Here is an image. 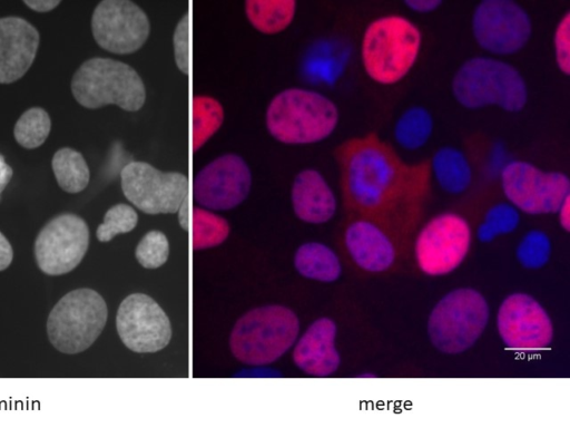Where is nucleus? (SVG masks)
Returning a JSON list of instances; mask_svg holds the SVG:
<instances>
[{"instance_id": "10", "label": "nucleus", "mask_w": 570, "mask_h": 428, "mask_svg": "<svg viewBox=\"0 0 570 428\" xmlns=\"http://www.w3.org/2000/svg\"><path fill=\"white\" fill-rule=\"evenodd\" d=\"M473 241L469 221L455 212L431 217L417 232L413 254L419 270L429 276L455 271L466 259Z\"/></svg>"}, {"instance_id": "31", "label": "nucleus", "mask_w": 570, "mask_h": 428, "mask_svg": "<svg viewBox=\"0 0 570 428\" xmlns=\"http://www.w3.org/2000/svg\"><path fill=\"white\" fill-rule=\"evenodd\" d=\"M552 242L548 233L540 228L525 232L515 246V257L527 270H539L550 260Z\"/></svg>"}, {"instance_id": "35", "label": "nucleus", "mask_w": 570, "mask_h": 428, "mask_svg": "<svg viewBox=\"0 0 570 428\" xmlns=\"http://www.w3.org/2000/svg\"><path fill=\"white\" fill-rule=\"evenodd\" d=\"M174 60L178 70L188 75L189 71V13L186 11L177 21L173 32Z\"/></svg>"}, {"instance_id": "24", "label": "nucleus", "mask_w": 570, "mask_h": 428, "mask_svg": "<svg viewBox=\"0 0 570 428\" xmlns=\"http://www.w3.org/2000/svg\"><path fill=\"white\" fill-rule=\"evenodd\" d=\"M435 128L432 113L422 105L405 108L393 125L395 144L407 152L423 148L431 139Z\"/></svg>"}, {"instance_id": "17", "label": "nucleus", "mask_w": 570, "mask_h": 428, "mask_svg": "<svg viewBox=\"0 0 570 428\" xmlns=\"http://www.w3.org/2000/svg\"><path fill=\"white\" fill-rule=\"evenodd\" d=\"M116 329L121 342L137 353L163 350L173 334L166 312L145 293H131L121 301L116 314Z\"/></svg>"}, {"instance_id": "15", "label": "nucleus", "mask_w": 570, "mask_h": 428, "mask_svg": "<svg viewBox=\"0 0 570 428\" xmlns=\"http://www.w3.org/2000/svg\"><path fill=\"white\" fill-rule=\"evenodd\" d=\"M252 187V172L246 160L234 153L219 155L195 175V202L209 211H228L243 203Z\"/></svg>"}, {"instance_id": "14", "label": "nucleus", "mask_w": 570, "mask_h": 428, "mask_svg": "<svg viewBox=\"0 0 570 428\" xmlns=\"http://www.w3.org/2000/svg\"><path fill=\"white\" fill-rule=\"evenodd\" d=\"M90 25L96 43L116 55L138 51L147 42L151 28L148 14L130 0L100 1Z\"/></svg>"}, {"instance_id": "29", "label": "nucleus", "mask_w": 570, "mask_h": 428, "mask_svg": "<svg viewBox=\"0 0 570 428\" xmlns=\"http://www.w3.org/2000/svg\"><path fill=\"white\" fill-rule=\"evenodd\" d=\"M520 212L508 202L495 203L488 208L478 227V239L491 242L498 236L513 233L520 224Z\"/></svg>"}, {"instance_id": "33", "label": "nucleus", "mask_w": 570, "mask_h": 428, "mask_svg": "<svg viewBox=\"0 0 570 428\" xmlns=\"http://www.w3.org/2000/svg\"><path fill=\"white\" fill-rule=\"evenodd\" d=\"M169 256V241L159 230H150L140 239L135 249L137 262L145 269L154 270L164 265Z\"/></svg>"}, {"instance_id": "34", "label": "nucleus", "mask_w": 570, "mask_h": 428, "mask_svg": "<svg viewBox=\"0 0 570 428\" xmlns=\"http://www.w3.org/2000/svg\"><path fill=\"white\" fill-rule=\"evenodd\" d=\"M553 57L558 70L570 76V11L567 10L558 20L552 36Z\"/></svg>"}, {"instance_id": "4", "label": "nucleus", "mask_w": 570, "mask_h": 428, "mask_svg": "<svg viewBox=\"0 0 570 428\" xmlns=\"http://www.w3.org/2000/svg\"><path fill=\"white\" fill-rule=\"evenodd\" d=\"M338 121V107L330 97L302 87L277 93L265 113L267 132L285 145L320 143L334 133Z\"/></svg>"}, {"instance_id": "30", "label": "nucleus", "mask_w": 570, "mask_h": 428, "mask_svg": "<svg viewBox=\"0 0 570 428\" xmlns=\"http://www.w3.org/2000/svg\"><path fill=\"white\" fill-rule=\"evenodd\" d=\"M193 244L195 250H204L223 243L229 233L226 220L204 207L194 210Z\"/></svg>"}, {"instance_id": "8", "label": "nucleus", "mask_w": 570, "mask_h": 428, "mask_svg": "<svg viewBox=\"0 0 570 428\" xmlns=\"http://www.w3.org/2000/svg\"><path fill=\"white\" fill-rule=\"evenodd\" d=\"M107 318V304L98 292L87 288L70 291L48 315L49 341L60 352H82L100 335Z\"/></svg>"}, {"instance_id": "11", "label": "nucleus", "mask_w": 570, "mask_h": 428, "mask_svg": "<svg viewBox=\"0 0 570 428\" xmlns=\"http://www.w3.org/2000/svg\"><path fill=\"white\" fill-rule=\"evenodd\" d=\"M471 32L479 48L502 58L525 48L533 22L529 12L513 0H482L473 9Z\"/></svg>"}, {"instance_id": "3", "label": "nucleus", "mask_w": 570, "mask_h": 428, "mask_svg": "<svg viewBox=\"0 0 570 428\" xmlns=\"http://www.w3.org/2000/svg\"><path fill=\"white\" fill-rule=\"evenodd\" d=\"M451 93L469 110L493 106L518 114L529 100L528 84L521 71L511 62L489 55L464 60L452 77Z\"/></svg>"}, {"instance_id": "25", "label": "nucleus", "mask_w": 570, "mask_h": 428, "mask_svg": "<svg viewBox=\"0 0 570 428\" xmlns=\"http://www.w3.org/2000/svg\"><path fill=\"white\" fill-rule=\"evenodd\" d=\"M296 6L295 0H247L244 10L254 29L264 35H276L289 27Z\"/></svg>"}, {"instance_id": "40", "label": "nucleus", "mask_w": 570, "mask_h": 428, "mask_svg": "<svg viewBox=\"0 0 570 428\" xmlns=\"http://www.w3.org/2000/svg\"><path fill=\"white\" fill-rule=\"evenodd\" d=\"M12 168L6 162V158L0 154V197L3 189L7 187L12 177Z\"/></svg>"}, {"instance_id": "2", "label": "nucleus", "mask_w": 570, "mask_h": 428, "mask_svg": "<svg viewBox=\"0 0 570 428\" xmlns=\"http://www.w3.org/2000/svg\"><path fill=\"white\" fill-rule=\"evenodd\" d=\"M423 45L421 28L404 14L374 18L363 30L361 65L367 78L380 86L401 82L414 68Z\"/></svg>"}, {"instance_id": "32", "label": "nucleus", "mask_w": 570, "mask_h": 428, "mask_svg": "<svg viewBox=\"0 0 570 428\" xmlns=\"http://www.w3.org/2000/svg\"><path fill=\"white\" fill-rule=\"evenodd\" d=\"M138 221L139 216L134 206L118 203L105 213L102 223L97 227L96 236L102 243L109 242L116 235L131 232Z\"/></svg>"}, {"instance_id": "26", "label": "nucleus", "mask_w": 570, "mask_h": 428, "mask_svg": "<svg viewBox=\"0 0 570 428\" xmlns=\"http://www.w3.org/2000/svg\"><path fill=\"white\" fill-rule=\"evenodd\" d=\"M56 181L61 189L76 194L89 184L90 171L82 154L73 148L58 149L51 159Z\"/></svg>"}, {"instance_id": "20", "label": "nucleus", "mask_w": 570, "mask_h": 428, "mask_svg": "<svg viewBox=\"0 0 570 428\" xmlns=\"http://www.w3.org/2000/svg\"><path fill=\"white\" fill-rule=\"evenodd\" d=\"M337 327L331 318H318L309 324L293 350L295 366L307 374L327 377L341 364L336 349Z\"/></svg>"}, {"instance_id": "5", "label": "nucleus", "mask_w": 570, "mask_h": 428, "mask_svg": "<svg viewBox=\"0 0 570 428\" xmlns=\"http://www.w3.org/2000/svg\"><path fill=\"white\" fill-rule=\"evenodd\" d=\"M297 315L288 308L272 304L255 308L235 323L229 348L233 356L248 366H265L279 359L296 341Z\"/></svg>"}, {"instance_id": "37", "label": "nucleus", "mask_w": 570, "mask_h": 428, "mask_svg": "<svg viewBox=\"0 0 570 428\" xmlns=\"http://www.w3.org/2000/svg\"><path fill=\"white\" fill-rule=\"evenodd\" d=\"M13 251L7 237L0 232V271L6 270L12 262Z\"/></svg>"}, {"instance_id": "18", "label": "nucleus", "mask_w": 570, "mask_h": 428, "mask_svg": "<svg viewBox=\"0 0 570 428\" xmlns=\"http://www.w3.org/2000/svg\"><path fill=\"white\" fill-rule=\"evenodd\" d=\"M396 232L389 224L358 215L344 230L343 243L352 262L368 273H383L393 268L400 249Z\"/></svg>"}, {"instance_id": "21", "label": "nucleus", "mask_w": 570, "mask_h": 428, "mask_svg": "<svg viewBox=\"0 0 570 428\" xmlns=\"http://www.w3.org/2000/svg\"><path fill=\"white\" fill-rule=\"evenodd\" d=\"M291 201L295 215L308 224L327 223L337 210L334 191L315 168H305L295 176Z\"/></svg>"}, {"instance_id": "22", "label": "nucleus", "mask_w": 570, "mask_h": 428, "mask_svg": "<svg viewBox=\"0 0 570 428\" xmlns=\"http://www.w3.org/2000/svg\"><path fill=\"white\" fill-rule=\"evenodd\" d=\"M429 167L439 187L450 195L463 194L472 184V165L465 153L455 146L436 148Z\"/></svg>"}, {"instance_id": "6", "label": "nucleus", "mask_w": 570, "mask_h": 428, "mask_svg": "<svg viewBox=\"0 0 570 428\" xmlns=\"http://www.w3.org/2000/svg\"><path fill=\"white\" fill-rule=\"evenodd\" d=\"M70 89L76 101L87 109L115 105L135 113L147 98L145 82L135 68L104 57L83 61L72 76Z\"/></svg>"}, {"instance_id": "27", "label": "nucleus", "mask_w": 570, "mask_h": 428, "mask_svg": "<svg viewBox=\"0 0 570 428\" xmlns=\"http://www.w3.org/2000/svg\"><path fill=\"white\" fill-rule=\"evenodd\" d=\"M191 145L199 150L222 127L225 113L223 105L208 95H196L191 101Z\"/></svg>"}, {"instance_id": "23", "label": "nucleus", "mask_w": 570, "mask_h": 428, "mask_svg": "<svg viewBox=\"0 0 570 428\" xmlns=\"http://www.w3.org/2000/svg\"><path fill=\"white\" fill-rule=\"evenodd\" d=\"M294 266L302 276L325 283L336 281L342 274V264L336 252L316 241L298 246L294 254Z\"/></svg>"}, {"instance_id": "1", "label": "nucleus", "mask_w": 570, "mask_h": 428, "mask_svg": "<svg viewBox=\"0 0 570 428\" xmlns=\"http://www.w3.org/2000/svg\"><path fill=\"white\" fill-rule=\"evenodd\" d=\"M343 191L347 206L358 215L403 228L421 203L425 168L405 164L375 134L346 142L341 148Z\"/></svg>"}, {"instance_id": "7", "label": "nucleus", "mask_w": 570, "mask_h": 428, "mask_svg": "<svg viewBox=\"0 0 570 428\" xmlns=\"http://www.w3.org/2000/svg\"><path fill=\"white\" fill-rule=\"evenodd\" d=\"M490 317L484 295L472 288H458L444 294L432 308L428 335L433 347L445 354L472 348L483 334Z\"/></svg>"}, {"instance_id": "38", "label": "nucleus", "mask_w": 570, "mask_h": 428, "mask_svg": "<svg viewBox=\"0 0 570 428\" xmlns=\"http://www.w3.org/2000/svg\"><path fill=\"white\" fill-rule=\"evenodd\" d=\"M560 227L566 232H570V197L566 198L556 212Z\"/></svg>"}, {"instance_id": "36", "label": "nucleus", "mask_w": 570, "mask_h": 428, "mask_svg": "<svg viewBox=\"0 0 570 428\" xmlns=\"http://www.w3.org/2000/svg\"><path fill=\"white\" fill-rule=\"evenodd\" d=\"M403 4L412 12L417 14H429L438 11L442 6V0H405Z\"/></svg>"}, {"instance_id": "41", "label": "nucleus", "mask_w": 570, "mask_h": 428, "mask_svg": "<svg viewBox=\"0 0 570 428\" xmlns=\"http://www.w3.org/2000/svg\"><path fill=\"white\" fill-rule=\"evenodd\" d=\"M177 213H178V220H179L180 226L184 227L185 230H187V227H188L187 201H185L181 204V206L179 207Z\"/></svg>"}, {"instance_id": "12", "label": "nucleus", "mask_w": 570, "mask_h": 428, "mask_svg": "<svg viewBox=\"0 0 570 428\" xmlns=\"http://www.w3.org/2000/svg\"><path fill=\"white\" fill-rule=\"evenodd\" d=\"M127 201L145 214H174L187 201L188 178L176 171H160L144 160H131L120 172Z\"/></svg>"}, {"instance_id": "13", "label": "nucleus", "mask_w": 570, "mask_h": 428, "mask_svg": "<svg viewBox=\"0 0 570 428\" xmlns=\"http://www.w3.org/2000/svg\"><path fill=\"white\" fill-rule=\"evenodd\" d=\"M497 330L503 344L518 351L548 348L554 335L550 315L541 303L524 292L507 295L497 312Z\"/></svg>"}, {"instance_id": "16", "label": "nucleus", "mask_w": 570, "mask_h": 428, "mask_svg": "<svg viewBox=\"0 0 570 428\" xmlns=\"http://www.w3.org/2000/svg\"><path fill=\"white\" fill-rule=\"evenodd\" d=\"M89 237V227L80 216L71 213L55 216L36 237L37 265L48 275L72 271L87 253Z\"/></svg>"}, {"instance_id": "9", "label": "nucleus", "mask_w": 570, "mask_h": 428, "mask_svg": "<svg viewBox=\"0 0 570 428\" xmlns=\"http://www.w3.org/2000/svg\"><path fill=\"white\" fill-rule=\"evenodd\" d=\"M507 202L528 215L556 214L570 197V178L561 171H546L529 160L512 159L500 172Z\"/></svg>"}, {"instance_id": "28", "label": "nucleus", "mask_w": 570, "mask_h": 428, "mask_svg": "<svg viewBox=\"0 0 570 428\" xmlns=\"http://www.w3.org/2000/svg\"><path fill=\"white\" fill-rule=\"evenodd\" d=\"M51 129L49 114L41 107L27 109L16 121L13 136L16 142L27 149L41 146Z\"/></svg>"}, {"instance_id": "39", "label": "nucleus", "mask_w": 570, "mask_h": 428, "mask_svg": "<svg viewBox=\"0 0 570 428\" xmlns=\"http://www.w3.org/2000/svg\"><path fill=\"white\" fill-rule=\"evenodd\" d=\"M23 3L36 12H48L60 4L58 0H24Z\"/></svg>"}, {"instance_id": "19", "label": "nucleus", "mask_w": 570, "mask_h": 428, "mask_svg": "<svg viewBox=\"0 0 570 428\" xmlns=\"http://www.w3.org/2000/svg\"><path fill=\"white\" fill-rule=\"evenodd\" d=\"M40 42L35 26L16 16L0 18V84H12L31 67Z\"/></svg>"}]
</instances>
